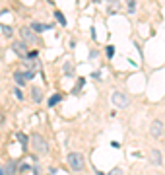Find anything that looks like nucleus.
I'll list each match as a JSON object with an SVG mask.
<instances>
[{"instance_id": "9", "label": "nucleus", "mask_w": 165, "mask_h": 175, "mask_svg": "<svg viewBox=\"0 0 165 175\" xmlns=\"http://www.w3.org/2000/svg\"><path fill=\"white\" fill-rule=\"evenodd\" d=\"M118 8H121L118 0H109L107 2V14H115V12H118Z\"/></svg>"}, {"instance_id": "20", "label": "nucleus", "mask_w": 165, "mask_h": 175, "mask_svg": "<svg viewBox=\"0 0 165 175\" xmlns=\"http://www.w3.org/2000/svg\"><path fill=\"white\" fill-rule=\"evenodd\" d=\"M33 167L29 166V163H22V166H19V171H31Z\"/></svg>"}, {"instance_id": "8", "label": "nucleus", "mask_w": 165, "mask_h": 175, "mask_svg": "<svg viewBox=\"0 0 165 175\" xmlns=\"http://www.w3.org/2000/svg\"><path fill=\"white\" fill-rule=\"evenodd\" d=\"M150 160H151V163H154V166H161V163H163V160H161V152H159V150H151Z\"/></svg>"}, {"instance_id": "12", "label": "nucleus", "mask_w": 165, "mask_h": 175, "mask_svg": "<svg viewBox=\"0 0 165 175\" xmlns=\"http://www.w3.org/2000/svg\"><path fill=\"white\" fill-rule=\"evenodd\" d=\"M60 97H62L60 93H55V95H52L51 99H49V107H55V105H57L58 101H60Z\"/></svg>"}, {"instance_id": "5", "label": "nucleus", "mask_w": 165, "mask_h": 175, "mask_svg": "<svg viewBox=\"0 0 165 175\" xmlns=\"http://www.w3.org/2000/svg\"><path fill=\"white\" fill-rule=\"evenodd\" d=\"M111 99H113V103L117 107H126L128 105V95H126V93H123V92H115Z\"/></svg>"}, {"instance_id": "6", "label": "nucleus", "mask_w": 165, "mask_h": 175, "mask_svg": "<svg viewBox=\"0 0 165 175\" xmlns=\"http://www.w3.org/2000/svg\"><path fill=\"white\" fill-rule=\"evenodd\" d=\"M19 33H22V39H24V41L25 43H35V41H37V35H35V33H33V29H29V27H22V31H19Z\"/></svg>"}, {"instance_id": "7", "label": "nucleus", "mask_w": 165, "mask_h": 175, "mask_svg": "<svg viewBox=\"0 0 165 175\" xmlns=\"http://www.w3.org/2000/svg\"><path fill=\"white\" fill-rule=\"evenodd\" d=\"M31 99H33L35 103H41V99H43L41 88H37V86H33V88H31Z\"/></svg>"}, {"instance_id": "11", "label": "nucleus", "mask_w": 165, "mask_h": 175, "mask_svg": "<svg viewBox=\"0 0 165 175\" xmlns=\"http://www.w3.org/2000/svg\"><path fill=\"white\" fill-rule=\"evenodd\" d=\"M16 138H18L19 140V144H22V146H27V142H29V138H27V136H25V134L24 132H18V134H16Z\"/></svg>"}, {"instance_id": "4", "label": "nucleus", "mask_w": 165, "mask_h": 175, "mask_svg": "<svg viewBox=\"0 0 165 175\" xmlns=\"http://www.w3.org/2000/svg\"><path fill=\"white\" fill-rule=\"evenodd\" d=\"M12 49H14V53H16L18 56H22V59H25V56H27V53H29L27 45H25L24 41H14V45H12Z\"/></svg>"}, {"instance_id": "23", "label": "nucleus", "mask_w": 165, "mask_h": 175, "mask_svg": "<svg viewBox=\"0 0 165 175\" xmlns=\"http://www.w3.org/2000/svg\"><path fill=\"white\" fill-rule=\"evenodd\" d=\"M2 121H4V115H0V123H2Z\"/></svg>"}, {"instance_id": "18", "label": "nucleus", "mask_w": 165, "mask_h": 175, "mask_svg": "<svg viewBox=\"0 0 165 175\" xmlns=\"http://www.w3.org/2000/svg\"><path fill=\"white\" fill-rule=\"evenodd\" d=\"M14 169H16V166H14V163H12V161H10L8 166L4 167V173H14Z\"/></svg>"}, {"instance_id": "21", "label": "nucleus", "mask_w": 165, "mask_h": 175, "mask_svg": "<svg viewBox=\"0 0 165 175\" xmlns=\"http://www.w3.org/2000/svg\"><path fill=\"white\" fill-rule=\"evenodd\" d=\"M24 76H25V80H33L35 74H33V70H27V72H24Z\"/></svg>"}, {"instance_id": "13", "label": "nucleus", "mask_w": 165, "mask_h": 175, "mask_svg": "<svg viewBox=\"0 0 165 175\" xmlns=\"http://www.w3.org/2000/svg\"><path fill=\"white\" fill-rule=\"evenodd\" d=\"M55 18H57V22H60V25H66V18H64V14L62 12H55Z\"/></svg>"}, {"instance_id": "22", "label": "nucleus", "mask_w": 165, "mask_h": 175, "mask_svg": "<svg viewBox=\"0 0 165 175\" xmlns=\"http://www.w3.org/2000/svg\"><path fill=\"white\" fill-rule=\"evenodd\" d=\"M64 72H66V74H72V66H70V62H66V66H64Z\"/></svg>"}, {"instance_id": "10", "label": "nucleus", "mask_w": 165, "mask_h": 175, "mask_svg": "<svg viewBox=\"0 0 165 175\" xmlns=\"http://www.w3.org/2000/svg\"><path fill=\"white\" fill-rule=\"evenodd\" d=\"M14 80H16L18 86H25V82H27L25 76H24V72H19V70H16V72H14Z\"/></svg>"}, {"instance_id": "17", "label": "nucleus", "mask_w": 165, "mask_h": 175, "mask_svg": "<svg viewBox=\"0 0 165 175\" xmlns=\"http://www.w3.org/2000/svg\"><path fill=\"white\" fill-rule=\"evenodd\" d=\"M14 95H16V99H18V101H24V93H22V90H19V88H16V90H14Z\"/></svg>"}, {"instance_id": "2", "label": "nucleus", "mask_w": 165, "mask_h": 175, "mask_svg": "<svg viewBox=\"0 0 165 175\" xmlns=\"http://www.w3.org/2000/svg\"><path fill=\"white\" fill-rule=\"evenodd\" d=\"M66 161H68V166H70L72 171H82V169H84V166H85V163H84V156H82V154H78V152L68 154Z\"/></svg>"}, {"instance_id": "19", "label": "nucleus", "mask_w": 165, "mask_h": 175, "mask_svg": "<svg viewBox=\"0 0 165 175\" xmlns=\"http://www.w3.org/2000/svg\"><path fill=\"white\" fill-rule=\"evenodd\" d=\"M2 31H4L6 37H12V27L10 25H2Z\"/></svg>"}, {"instance_id": "15", "label": "nucleus", "mask_w": 165, "mask_h": 175, "mask_svg": "<svg viewBox=\"0 0 165 175\" xmlns=\"http://www.w3.org/2000/svg\"><path fill=\"white\" fill-rule=\"evenodd\" d=\"M105 53H107V59H113V56H115V47L113 45H107Z\"/></svg>"}, {"instance_id": "16", "label": "nucleus", "mask_w": 165, "mask_h": 175, "mask_svg": "<svg viewBox=\"0 0 165 175\" xmlns=\"http://www.w3.org/2000/svg\"><path fill=\"white\" fill-rule=\"evenodd\" d=\"M128 12H130V14L136 12V0H128Z\"/></svg>"}, {"instance_id": "1", "label": "nucleus", "mask_w": 165, "mask_h": 175, "mask_svg": "<svg viewBox=\"0 0 165 175\" xmlns=\"http://www.w3.org/2000/svg\"><path fill=\"white\" fill-rule=\"evenodd\" d=\"M31 146H33V150H35L37 154H45L49 150L47 140L43 138V134H39V132H33L31 134Z\"/></svg>"}, {"instance_id": "14", "label": "nucleus", "mask_w": 165, "mask_h": 175, "mask_svg": "<svg viewBox=\"0 0 165 175\" xmlns=\"http://www.w3.org/2000/svg\"><path fill=\"white\" fill-rule=\"evenodd\" d=\"M31 29H33V31H43V29H45V25H43V23H39V22H33V23H31Z\"/></svg>"}, {"instance_id": "3", "label": "nucleus", "mask_w": 165, "mask_h": 175, "mask_svg": "<svg viewBox=\"0 0 165 175\" xmlns=\"http://www.w3.org/2000/svg\"><path fill=\"white\" fill-rule=\"evenodd\" d=\"M163 132H165L163 123H161L159 119L151 121V124H150V134H151V136H154V138H161V136H163Z\"/></svg>"}]
</instances>
